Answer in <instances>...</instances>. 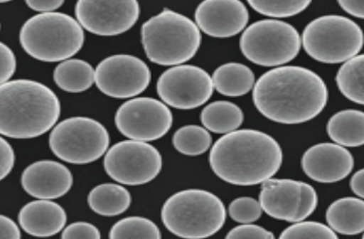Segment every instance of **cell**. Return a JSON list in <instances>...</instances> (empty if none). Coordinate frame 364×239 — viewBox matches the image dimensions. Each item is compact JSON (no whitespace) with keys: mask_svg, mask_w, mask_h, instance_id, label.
Here are the masks:
<instances>
[{"mask_svg":"<svg viewBox=\"0 0 364 239\" xmlns=\"http://www.w3.org/2000/svg\"><path fill=\"white\" fill-rule=\"evenodd\" d=\"M323 79L311 70L296 65L271 69L255 83L252 100L267 119L285 124L309 121L319 115L328 101Z\"/></svg>","mask_w":364,"mask_h":239,"instance_id":"cell-1","label":"cell"},{"mask_svg":"<svg viewBox=\"0 0 364 239\" xmlns=\"http://www.w3.org/2000/svg\"><path fill=\"white\" fill-rule=\"evenodd\" d=\"M282 159L281 147L272 136L243 129L225 134L214 143L209 164L224 181L252 186L272 178L281 167Z\"/></svg>","mask_w":364,"mask_h":239,"instance_id":"cell-2","label":"cell"},{"mask_svg":"<svg viewBox=\"0 0 364 239\" xmlns=\"http://www.w3.org/2000/svg\"><path fill=\"white\" fill-rule=\"evenodd\" d=\"M60 103L47 85L18 79L0 85V132L13 139L39 137L55 125Z\"/></svg>","mask_w":364,"mask_h":239,"instance_id":"cell-3","label":"cell"},{"mask_svg":"<svg viewBox=\"0 0 364 239\" xmlns=\"http://www.w3.org/2000/svg\"><path fill=\"white\" fill-rule=\"evenodd\" d=\"M141 39L150 61L160 65H178L196 54L201 35L189 18L164 9L142 24Z\"/></svg>","mask_w":364,"mask_h":239,"instance_id":"cell-4","label":"cell"},{"mask_svg":"<svg viewBox=\"0 0 364 239\" xmlns=\"http://www.w3.org/2000/svg\"><path fill=\"white\" fill-rule=\"evenodd\" d=\"M85 41L76 18L58 11L38 14L27 19L19 31V42L31 57L48 63L71 58Z\"/></svg>","mask_w":364,"mask_h":239,"instance_id":"cell-5","label":"cell"},{"mask_svg":"<svg viewBox=\"0 0 364 239\" xmlns=\"http://www.w3.org/2000/svg\"><path fill=\"white\" fill-rule=\"evenodd\" d=\"M161 217L171 233L185 238H203L223 226L226 211L214 193L190 188L171 196L162 206Z\"/></svg>","mask_w":364,"mask_h":239,"instance_id":"cell-6","label":"cell"},{"mask_svg":"<svg viewBox=\"0 0 364 239\" xmlns=\"http://www.w3.org/2000/svg\"><path fill=\"white\" fill-rule=\"evenodd\" d=\"M301 44L306 53L318 62L345 63L358 55L364 44V33L361 28L348 17L325 15L306 26Z\"/></svg>","mask_w":364,"mask_h":239,"instance_id":"cell-7","label":"cell"},{"mask_svg":"<svg viewBox=\"0 0 364 239\" xmlns=\"http://www.w3.org/2000/svg\"><path fill=\"white\" fill-rule=\"evenodd\" d=\"M48 144L60 159L73 164H86L105 154L109 135L97 120L76 116L55 124L50 133Z\"/></svg>","mask_w":364,"mask_h":239,"instance_id":"cell-8","label":"cell"},{"mask_svg":"<svg viewBox=\"0 0 364 239\" xmlns=\"http://www.w3.org/2000/svg\"><path fill=\"white\" fill-rule=\"evenodd\" d=\"M301 46V38L292 25L274 19L252 23L240 39V48L245 58L265 67L290 62L298 55Z\"/></svg>","mask_w":364,"mask_h":239,"instance_id":"cell-9","label":"cell"},{"mask_svg":"<svg viewBox=\"0 0 364 239\" xmlns=\"http://www.w3.org/2000/svg\"><path fill=\"white\" fill-rule=\"evenodd\" d=\"M103 166L114 181L138 186L149 183L158 176L162 167V157L149 143L129 139L117 142L107 151Z\"/></svg>","mask_w":364,"mask_h":239,"instance_id":"cell-10","label":"cell"},{"mask_svg":"<svg viewBox=\"0 0 364 239\" xmlns=\"http://www.w3.org/2000/svg\"><path fill=\"white\" fill-rule=\"evenodd\" d=\"M259 201L268 216L296 223L314 211L318 196L314 187L305 182L270 178L262 183Z\"/></svg>","mask_w":364,"mask_h":239,"instance_id":"cell-11","label":"cell"},{"mask_svg":"<svg viewBox=\"0 0 364 239\" xmlns=\"http://www.w3.org/2000/svg\"><path fill=\"white\" fill-rule=\"evenodd\" d=\"M114 123L119 132L128 139L147 142L160 139L168 132L173 115L161 101L139 97L119 107Z\"/></svg>","mask_w":364,"mask_h":239,"instance_id":"cell-12","label":"cell"},{"mask_svg":"<svg viewBox=\"0 0 364 239\" xmlns=\"http://www.w3.org/2000/svg\"><path fill=\"white\" fill-rule=\"evenodd\" d=\"M214 90L212 77L193 65H178L166 70L156 83L161 100L180 110L194 109L205 104Z\"/></svg>","mask_w":364,"mask_h":239,"instance_id":"cell-13","label":"cell"},{"mask_svg":"<svg viewBox=\"0 0 364 239\" xmlns=\"http://www.w3.org/2000/svg\"><path fill=\"white\" fill-rule=\"evenodd\" d=\"M151 71L139 58L114 54L102 60L95 68V83L105 95L125 99L141 94L149 86Z\"/></svg>","mask_w":364,"mask_h":239,"instance_id":"cell-14","label":"cell"},{"mask_svg":"<svg viewBox=\"0 0 364 239\" xmlns=\"http://www.w3.org/2000/svg\"><path fill=\"white\" fill-rule=\"evenodd\" d=\"M139 14V4L134 0H80L75 6V18L82 28L101 36H113L127 31L136 23Z\"/></svg>","mask_w":364,"mask_h":239,"instance_id":"cell-15","label":"cell"},{"mask_svg":"<svg viewBox=\"0 0 364 239\" xmlns=\"http://www.w3.org/2000/svg\"><path fill=\"white\" fill-rule=\"evenodd\" d=\"M249 13L237 0H206L195 11L196 23L205 34L215 38L237 35L246 27Z\"/></svg>","mask_w":364,"mask_h":239,"instance_id":"cell-16","label":"cell"},{"mask_svg":"<svg viewBox=\"0 0 364 239\" xmlns=\"http://www.w3.org/2000/svg\"><path fill=\"white\" fill-rule=\"evenodd\" d=\"M304 172L320 183L339 181L351 172L354 159L344 147L331 142L316 144L309 147L301 157Z\"/></svg>","mask_w":364,"mask_h":239,"instance_id":"cell-17","label":"cell"},{"mask_svg":"<svg viewBox=\"0 0 364 239\" xmlns=\"http://www.w3.org/2000/svg\"><path fill=\"white\" fill-rule=\"evenodd\" d=\"M23 190L38 199H55L66 194L73 183V174L64 164L53 160H40L23 171Z\"/></svg>","mask_w":364,"mask_h":239,"instance_id":"cell-18","label":"cell"},{"mask_svg":"<svg viewBox=\"0 0 364 239\" xmlns=\"http://www.w3.org/2000/svg\"><path fill=\"white\" fill-rule=\"evenodd\" d=\"M18 221L28 234L36 237H50L63 230L67 215L58 203L48 199H38L21 208Z\"/></svg>","mask_w":364,"mask_h":239,"instance_id":"cell-19","label":"cell"},{"mask_svg":"<svg viewBox=\"0 0 364 239\" xmlns=\"http://www.w3.org/2000/svg\"><path fill=\"white\" fill-rule=\"evenodd\" d=\"M326 218L328 226L338 233H364V201L355 197L339 198L328 206Z\"/></svg>","mask_w":364,"mask_h":239,"instance_id":"cell-20","label":"cell"},{"mask_svg":"<svg viewBox=\"0 0 364 239\" xmlns=\"http://www.w3.org/2000/svg\"><path fill=\"white\" fill-rule=\"evenodd\" d=\"M326 131L329 137L344 147L364 144V112L348 109L335 113L328 120Z\"/></svg>","mask_w":364,"mask_h":239,"instance_id":"cell-21","label":"cell"},{"mask_svg":"<svg viewBox=\"0 0 364 239\" xmlns=\"http://www.w3.org/2000/svg\"><path fill=\"white\" fill-rule=\"evenodd\" d=\"M129 191L120 184H101L94 187L87 196L90 209L102 216H115L126 211L131 205Z\"/></svg>","mask_w":364,"mask_h":239,"instance_id":"cell-22","label":"cell"},{"mask_svg":"<svg viewBox=\"0 0 364 239\" xmlns=\"http://www.w3.org/2000/svg\"><path fill=\"white\" fill-rule=\"evenodd\" d=\"M214 88L220 94L239 97L247 93L255 85V75L247 65L230 62L218 67L212 76Z\"/></svg>","mask_w":364,"mask_h":239,"instance_id":"cell-23","label":"cell"},{"mask_svg":"<svg viewBox=\"0 0 364 239\" xmlns=\"http://www.w3.org/2000/svg\"><path fill=\"white\" fill-rule=\"evenodd\" d=\"M53 78L61 90L79 93L88 90L95 83V69L84 60L69 58L55 66Z\"/></svg>","mask_w":364,"mask_h":239,"instance_id":"cell-24","label":"cell"},{"mask_svg":"<svg viewBox=\"0 0 364 239\" xmlns=\"http://www.w3.org/2000/svg\"><path fill=\"white\" fill-rule=\"evenodd\" d=\"M200 120L208 130L218 134H228L242 124L244 114L235 103L225 100L213 102L200 113Z\"/></svg>","mask_w":364,"mask_h":239,"instance_id":"cell-25","label":"cell"},{"mask_svg":"<svg viewBox=\"0 0 364 239\" xmlns=\"http://www.w3.org/2000/svg\"><path fill=\"white\" fill-rule=\"evenodd\" d=\"M336 82L346 98L364 105V53L343 63L336 73Z\"/></svg>","mask_w":364,"mask_h":239,"instance_id":"cell-26","label":"cell"},{"mask_svg":"<svg viewBox=\"0 0 364 239\" xmlns=\"http://www.w3.org/2000/svg\"><path fill=\"white\" fill-rule=\"evenodd\" d=\"M174 148L188 156H197L205 152L210 147L212 137L205 127L186 125L178 129L173 135Z\"/></svg>","mask_w":364,"mask_h":239,"instance_id":"cell-27","label":"cell"},{"mask_svg":"<svg viewBox=\"0 0 364 239\" xmlns=\"http://www.w3.org/2000/svg\"><path fill=\"white\" fill-rule=\"evenodd\" d=\"M109 238L159 239L161 235L158 226L151 220L141 216H129L112 226Z\"/></svg>","mask_w":364,"mask_h":239,"instance_id":"cell-28","label":"cell"},{"mask_svg":"<svg viewBox=\"0 0 364 239\" xmlns=\"http://www.w3.org/2000/svg\"><path fill=\"white\" fill-rule=\"evenodd\" d=\"M249 5L257 12L274 18L295 16L304 11L310 1H248Z\"/></svg>","mask_w":364,"mask_h":239,"instance_id":"cell-29","label":"cell"},{"mask_svg":"<svg viewBox=\"0 0 364 239\" xmlns=\"http://www.w3.org/2000/svg\"><path fill=\"white\" fill-rule=\"evenodd\" d=\"M338 236L330 227L316 221H298L287 227L280 234V238H336Z\"/></svg>","mask_w":364,"mask_h":239,"instance_id":"cell-30","label":"cell"},{"mask_svg":"<svg viewBox=\"0 0 364 239\" xmlns=\"http://www.w3.org/2000/svg\"><path fill=\"white\" fill-rule=\"evenodd\" d=\"M262 208L256 199L251 197H239L230 204L228 212L234 221L241 223H250L259 219Z\"/></svg>","mask_w":364,"mask_h":239,"instance_id":"cell-31","label":"cell"},{"mask_svg":"<svg viewBox=\"0 0 364 239\" xmlns=\"http://www.w3.org/2000/svg\"><path fill=\"white\" fill-rule=\"evenodd\" d=\"M62 238H101L98 228L85 221H78L66 226L61 233Z\"/></svg>","mask_w":364,"mask_h":239,"instance_id":"cell-32","label":"cell"},{"mask_svg":"<svg viewBox=\"0 0 364 239\" xmlns=\"http://www.w3.org/2000/svg\"><path fill=\"white\" fill-rule=\"evenodd\" d=\"M227 238H264L272 239L274 236L273 233L265 228L249 223H244L230 230Z\"/></svg>","mask_w":364,"mask_h":239,"instance_id":"cell-33","label":"cell"},{"mask_svg":"<svg viewBox=\"0 0 364 239\" xmlns=\"http://www.w3.org/2000/svg\"><path fill=\"white\" fill-rule=\"evenodd\" d=\"M1 84L11 80L16 69V58L13 51L5 43H0Z\"/></svg>","mask_w":364,"mask_h":239,"instance_id":"cell-34","label":"cell"},{"mask_svg":"<svg viewBox=\"0 0 364 239\" xmlns=\"http://www.w3.org/2000/svg\"><path fill=\"white\" fill-rule=\"evenodd\" d=\"M0 152V179L3 180L11 173L15 162L14 149L9 142L3 137H1Z\"/></svg>","mask_w":364,"mask_h":239,"instance_id":"cell-35","label":"cell"},{"mask_svg":"<svg viewBox=\"0 0 364 239\" xmlns=\"http://www.w3.org/2000/svg\"><path fill=\"white\" fill-rule=\"evenodd\" d=\"M0 238H21V232L17 224L12 219L4 215H1L0 218Z\"/></svg>","mask_w":364,"mask_h":239,"instance_id":"cell-36","label":"cell"},{"mask_svg":"<svg viewBox=\"0 0 364 239\" xmlns=\"http://www.w3.org/2000/svg\"><path fill=\"white\" fill-rule=\"evenodd\" d=\"M26 4L31 9L39 12V14H44L55 11L63 6L64 1L60 0H28L26 1Z\"/></svg>","mask_w":364,"mask_h":239,"instance_id":"cell-37","label":"cell"},{"mask_svg":"<svg viewBox=\"0 0 364 239\" xmlns=\"http://www.w3.org/2000/svg\"><path fill=\"white\" fill-rule=\"evenodd\" d=\"M338 3L350 15L364 19V1H339Z\"/></svg>","mask_w":364,"mask_h":239,"instance_id":"cell-38","label":"cell"},{"mask_svg":"<svg viewBox=\"0 0 364 239\" xmlns=\"http://www.w3.org/2000/svg\"><path fill=\"white\" fill-rule=\"evenodd\" d=\"M350 186L354 193L364 198V168L356 171L353 175L350 181Z\"/></svg>","mask_w":364,"mask_h":239,"instance_id":"cell-39","label":"cell"},{"mask_svg":"<svg viewBox=\"0 0 364 239\" xmlns=\"http://www.w3.org/2000/svg\"><path fill=\"white\" fill-rule=\"evenodd\" d=\"M363 238H364V233H363Z\"/></svg>","mask_w":364,"mask_h":239,"instance_id":"cell-40","label":"cell"}]
</instances>
